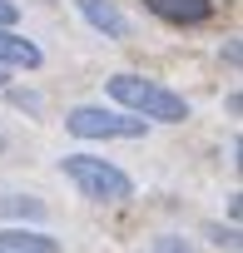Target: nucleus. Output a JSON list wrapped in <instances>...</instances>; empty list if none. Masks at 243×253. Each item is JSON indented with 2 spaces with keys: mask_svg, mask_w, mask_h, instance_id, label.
<instances>
[{
  "mask_svg": "<svg viewBox=\"0 0 243 253\" xmlns=\"http://www.w3.org/2000/svg\"><path fill=\"white\" fill-rule=\"evenodd\" d=\"M0 218H45V204L30 194H5L0 199Z\"/></svg>",
  "mask_w": 243,
  "mask_h": 253,
  "instance_id": "nucleus-8",
  "label": "nucleus"
},
{
  "mask_svg": "<svg viewBox=\"0 0 243 253\" xmlns=\"http://www.w3.org/2000/svg\"><path fill=\"white\" fill-rule=\"evenodd\" d=\"M0 253H5V248H0Z\"/></svg>",
  "mask_w": 243,
  "mask_h": 253,
  "instance_id": "nucleus-12",
  "label": "nucleus"
},
{
  "mask_svg": "<svg viewBox=\"0 0 243 253\" xmlns=\"http://www.w3.org/2000/svg\"><path fill=\"white\" fill-rule=\"evenodd\" d=\"M0 248L5 253H60V243L35 228H0Z\"/></svg>",
  "mask_w": 243,
  "mask_h": 253,
  "instance_id": "nucleus-7",
  "label": "nucleus"
},
{
  "mask_svg": "<svg viewBox=\"0 0 243 253\" xmlns=\"http://www.w3.org/2000/svg\"><path fill=\"white\" fill-rule=\"evenodd\" d=\"M0 84H5V65H0Z\"/></svg>",
  "mask_w": 243,
  "mask_h": 253,
  "instance_id": "nucleus-11",
  "label": "nucleus"
},
{
  "mask_svg": "<svg viewBox=\"0 0 243 253\" xmlns=\"http://www.w3.org/2000/svg\"><path fill=\"white\" fill-rule=\"evenodd\" d=\"M40 45L35 40H25V35H15L10 25H0V65H15V70H40Z\"/></svg>",
  "mask_w": 243,
  "mask_h": 253,
  "instance_id": "nucleus-6",
  "label": "nucleus"
},
{
  "mask_svg": "<svg viewBox=\"0 0 243 253\" xmlns=\"http://www.w3.org/2000/svg\"><path fill=\"white\" fill-rule=\"evenodd\" d=\"M20 20V5H15V0H0V25H15Z\"/></svg>",
  "mask_w": 243,
  "mask_h": 253,
  "instance_id": "nucleus-9",
  "label": "nucleus"
},
{
  "mask_svg": "<svg viewBox=\"0 0 243 253\" xmlns=\"http://www.w3.org/2000/svg\"><path fill=\"white\" fill-rule=\"evenodd\" d=\"M144 10L169 25H203L213 15V0H144Z\"/></svg>",
  "mask_w": 243,
  "mask_h": 253,
  "instance_id": "nucleus-5",
  "label": "nucleus"
},
{
  "mask_svg": "<svg viewBox=\"0 0 243 253\" xmlns=\"http://www.w3.org/2000/svg\"><path fill=\"white\" fill-rule=\"evenodd\" d=\"M144 124L129 109H104V104H75L65 114V129L75 139H144Z\"/></svg>",
  "mask_w": 243,
  "mask_h": 253,
  "instance_id": "nucleus-3",
  "label": "nucleus"
},
{
  "mask_svg": "<svg viewBox=\"0 0 243 253\" xmlns=\"http://www.w3.org/2000/svg\"><path fill=\"white\" fill-rule=\"evenodd\" d=\"M75 10L104 35V40H124L129 35V15L114 5V0H75Z\"/></svg>",
  "mask_w": 243,
  "mask_h": 253,
  "instance_id": "nucleus-4",
  "label": "nucleus"
},
{
  "mask_svg": "<svg viewBox=\"0 0 243 253\" xmlns=\"http://www.w3.org/2000/svg\"><path fill=\"white\" fill-rule=\"evenodd\" d=\"M60 174L84 199H94V204H124V199H134V179L119 169V164L94 159V154H65L60 159Z\"/></svg>",
  "mask_w": 243,
  "mask_h": 253,
  "instance_id": "nucleus-2",
  "label": "nucleus"
},
{
  "mask_svg": "<svg viewBox=\"0 0 243 253\" xmlns=\"http://www.w3.org/2000/svg\"><path fill=\"white\" fill-rule=\"evenodd\" d=\"M0 154H5V134H0Z\"/></svg>",
  "mask_w": 243,
  "mask_h": 253,
  "instance_id": "nucleus-10",
  "label": "nucleus"
},
{
  "mask_svg": "<svg viewBox=\"0 0 243 253\" xmlns=\"http://www.w3.org/2000/svg\"><path fill=\"white\" fill-rule=\"evenodd\" d=\"M109 99L114 104H124L129 114L139 119H154V124H184L189 119V99L159 80H144V75H109L104 80Z\"/></svg>",
  "mask_w": 243,
  "mask_h": 253,
  "instance_id": "nucleus-1",
  "label": "nucleus"
}]
</instances>
